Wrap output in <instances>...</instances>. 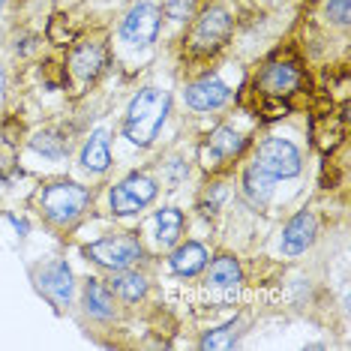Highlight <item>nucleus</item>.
Listing matches in <instances>:
<instances>
[{
  "instance_id": "1",
  "label": "nucleus",
  "mask_w": 351,
  "mask_h": 351,
  "mask_svg": "<svg viewBox=\"0 0 351 351\" xmlns=\"http://www.w3.org/2000/svg\"><path fill=\"white\" fill-rule=\"evenodd\" d=\"M171 111V97L159 87H145L138 90L126 108L123 117V135L132 141L135 147H147L154 145V138L159 135V130L169 121Z\"/></svg>"
},
{
  "instance_id": "2",
  "label": "nucleus",
  "mask_w": 351,
  "mask_h": 351,
  "mask_svg": "<svg viewBox=\"0 0 351 351\" xmlns=\"http://www.w3.org/2000/svg\"><path fill=\"white\" fill-rule=\"evenodd\" d=\"M87 202H90V189L73 180H58L39 193V207L54 226H69L84 213Z\"/></svg>"
},
{
  "instance_id": "3",
  "label": "nucleus",
  "mask_w": 351,
  "mask_h": 351,
  "mask_svg": "<svg viewBox=\"0 0 351 351\" xmlns=\"http://www.w3.org/2000/svg\"><path fill=\"white\" fill-rule=\"evenodd\" d=\"M255 165L261 171H267L274 180H289V178H298L300 169H303V156L294 141L289 138H265L258 145V154H255Z\"/></svg>"
},
{
  "instance_id": "4",
  "label": "nucleus",
  "mask_w": 351,
  "mask_h": 351,
  "mask_svg": "<svg viewBox=\"0 0 351 351\" xmlns=\"http://www.w3.org/2000/svg\"><path fill=\"white\" fill-rule=\"evenodd\" d=\"M156 193H159V186L154 178H147V174H130V178H123L111 189L108 204L117 217H132V213L145 210L156 198Z\"/></svg>"
},
{
  "instance_id": "5",
  "label": "nucleus",
  "mask_w": 351,
  "mask_h": 351,
  "mask_svg": "<svg viewBox=\"0 0 351 351\" xmlns=\"http://www.w3.org/2000/svg\"><path fill=\"white\" fill-rule=\"evenodd\" d=\"M82 252L108 270H126L141 258V243L132 234H117V237H102V241L84 246Z\"/></svg>"
},
{
  "instance_id": "6",
  "label": "nucleus",
  "mask_w": 351,
  "mask_h": 351,
  "mask_svg": "<svg viewBox=\"0 0 351 351\" xmlns=\"http://www.w3.org/2000/svg\"><path fill=\"white\" fill-rule=\"evenodd\" d=\"M228 34H231V15L222 6H207L198 15L193 34H189V49L195 54H213L226 45Z\"/></svg>"
},
{
  "instance_id": "7",
  "label": "nucleus",
  "mask_w": 351,
  "mask_h": 351,
  "mask_svg": "<svg viewBox=\"0 0 351 351\" xmlns=\"http://www.w3.org/2000/svg\"><path fill=\"white\" fill-rule=\"evenodd\" d=\"M243 147H246V138L237 130L217 126V130L202 141V147H198V162H202V169H207V171H217L226 162H231L234 156H241Z\"/></svg>"
},
{
  "instance_id": "8",
  "label": "nucleus",
  "mask_w": 351,
  "mask_h": 351,
  "mask_svg": "<svg viewBox=\"0 0 351 351\" xmlns=\"http://www.w3.org/2000/svg\"><path fill=\"white\" fill-rule=\"evenodd\" d=\"M159 21H162L159 6H154V3H135L132 10L126 12V19L121 25V39H123V43H130V45L145 49V45L156 43Z\"/></svg>"
},
{
  "instance_id": "9",
  "label": "nucleus",
  "mask_w": 351,
  "mask_h": 351,
  "mask_svg": "<svg viewBox=\"0 0 351 351\" xmlns=\"http://www.w3.org/2000/svg\"><path fill=\"white\" fill-rule=\"evenodd\" d=\"M255 87L270 99H289L303 87V73L294 63H267Z\"/></svg>"
},
{
  "instance_id": "10",
  "label": "nucleus",
  "mask_w": 351,
  "mask_h": 351,
  "mask_svg": "<svg viewBox=\"0 0 351 351\" xmlns=\"http://www.w3.org/2000/svg\"><path fill=\"white\" fill-rule=\"evenodd\" d=\"M36 289L43 291V298L49 300L51 306H58V309L69 306V300H73V270L60 258L49 261V265L36 274Z\"/></svg>"
},
{
  "instance_id": "11",
  "label": "nucleus",
  "mask_w": 351,
  "mask_h": 351,
  "mask_svg": "<svg viewBox=\"0 0 351 351\" xmlns=\"http://www.w3.org/2000/svg\"><path fill=\"white\" fill-rule=\"evenodd\" d=\"M183 97H186V106L193 111H217L234 97V90H231L219 75H204L189 84L186 90H183Z\"/></svg>"
},
{
  "instance_id": "12",
  "label": "nucleus",
  "mask_w": 351,
  "mask_h": 351,
  "mask_svg": "<svg viewBox=\"0 0 351 351\" xmlns=\"http://www.w3.org/2000/svg\"><path fill=\"white\" fill-rule=\"evenodd\" d=\"M315 234H318V219L313 217V213L309 210L294 213L282 228V255L294 258V255L306 252L309 246L315 243Z\"/></svg>"
},
{
  "instance_id": "13",
  "label": "nucleus",
  "mask_w": 351,
  "mask_h": 351,
  "mask_svg": "<svg viewBox=\"0 0 351 351\" xmlns=\"http://www.w3.org/2000/svg\"><path fill=\"white\" fill-rule=\"evenodd\" d=\"M102 66H106V49L99 43H82L69 54V73L82 84L93 82L102 73Z\"/></svg>"
},
{
  "instance_id": "14",
  "label": "nucleus",
  "mask_w": 351,
  "mask_h": 351,
  "mask_svg": "<svg viewBox=\"0 0 351 351\" xmlns=\"http://www.w3.org/2000/svg\"><path fill=\"white\" fill-rule=\"evenodd\" d=\"M82 165L93 174H102L111 169V147H108V132L97 130L82 147Z\"/></svg>"
},
{
  "instance_id": "15",
  "label": "nucleus",
  "mask_w": 351,
  "mask_h": 351,
  "mask_svg": "<svg viewBox=\"0 0 351 351\" xmlns=\"http://www.w3.org/2000/svg\"><path fill=\"white\" fill-rule=\"evenodd\" d=\"M84 309L90 318L108 322L114 315V300H111V289L102 285L99 279H87L84 282Z\"/></svg>"
},
{
  "instance_id": "16",
  "label": "nucleus",
  "mask_w": 351,
  "mask_h": 351,
  "mask_svg": "<svg viewBox=\"0 0 351 351\" xmlns=\"http://www.w3.org/2000/svg\"><path fill=\"white\" fill-rule=\"evenodd\" d=\"M243 195H246V202L250 204L265 207L270 202V195H274V178L252 162L250 169L243 171Z\"/></svg>"
},
{
  "instance_id": "17",
  "label": "nucleus",
  "mask_w": 351,
  "mask_h": 351,
  "mask_svg": "<svg viewBox=\"0 0 351 351\" xmlns=\"http://www.w3.org/2000/svg\"><path fill=\"white\" fill-rule=\"evenodd\" d=\"M204 265H207V250L202 243H183L171 255V270L186 279L195 276L198 270H204Z\"/></svg>"
},
{
  "instance_id": "18",
  "label": "nucleus",
  "mask_w": 351,
  "mask_h": 351,
  "mask_svg": "<svg viewBox=\"0 0 351 351\" xmlns=\"http://www.w3.org/2000/svg\"><path fill=\"white\" fill-rule=\"evenodd\" d=\"M108 289L117 294V298H123V300H141L147 294V279L141 276V274H132L130 267L126 270H114V276H111V282H108Z\"/></svg>"
},
{
  "instance_id": "19",
  "label": "nucleus",
  "mask_w": 351,
  "mask_h": 351,
  "mask_svg": "<svg viewBox=\"0 0 351 351\" xmlns=\"http://www.w3.org/2000/svg\"><path fill=\"white\" fill-rule=\"evenodd\" d=\"M180 231H183V213L178 207H162L156 213V243L162 250H169V246L178 243Z\"/></svg>"
},
{
  "instance_id": "20",
  "label": "nucleus",
  "mask_w": 351,
  "mask_h": 351,
  "mask_svg": "<svg viewBox=\"0 0 351 351\" xmlns=\"http://www.w3.org/2000/svg\"><path fill=\"white\" fill-rule=\"evenodd\" d=\"M207 282L217 285V289H237L241 285V265L231 255H219L213 258L210 270H207Z\"/></svg>"
},
{
  "instance_id": "21",
  "label": "nucleus",
  "mask_w": 351,
  "mask_h": 351,
  "mask_svg": "<svg viewBox=\"0 0 351 351\" xmlns=\"http://www.w3.org/2000/svg\"><path fill=\"white\" fill-rule=\"evenodd\" d=\"M30 147H34L36 154L49 156V159H60V156L69 154V138L58 130H43L30 138Z\"/></svg>"
},
{
  "instance_id": "22",
  "label": "nucleus",
  "mask_w": 351,
  "mask_h": 351,
  "mask_svg": "<svg viewBox=\"0 0 351 351\" xmlns=\"http://www.w3.org/2000/svg\"><path fill=\"white\" fill-rule=\"evenodd\" d=\"M228 346H234V324H226V327H219V330H210L202 339V348H228Z\"/></svg>"
},
{
  "instance_id": "23",
  "label": "nucleus",
  "mask_w": 351,
  "mask_h": 351,
  "mask_svg": "<svg viewBox=\"0 0 351 351\" xmlns=\"http://www.w3.org/2000/svg\"><path fill=\"white\" fill-rule=\"evenodd\" d=\"M195 10V0H165V15L174 21H186Z\"/></svg>"
},
{
  "instance_id": "24",
  "label": "nucleus",
  "mask_w": 351,
  "mask_h": 351,
  "mask_svg": "<svg viewBox=\"0 0 351 351\" xmlns=\"http://www.w3.org/2000/svg\"><path fill=\"white\" fill-rule=\"evenodd\" d=\"M327 15H330L337 25H348V19H351V0H327Z\"/></svg>"
},
{
  "instance_id": "25",
  "label": "nucleus",
  "mask_w": 351,
  "mask_h": 351,
  "mask_svg": "<svg viewBox=\"0 0 351 351\" xmlns=\"http://www.w3.org/2000/svg\"><path fill=\"white\" fill-rule=\"evenodd\" d=\"M222 198H226V183H213V189H207V195H204V202H202L204 213H213V210H217Z\"/></svg>"
},
{
  "instance_id": "26",
  "label": "nucleus",
  "mask_w": 351,
  "mask_h": 351,
  "mask_svg": "<svg viewBox=\"0 0 351 351\" xmlns=\"http://www.w3.org/2000/svg\"><path fill=\"white\" fill-rule=\"evenodd\" d=\"M183 178H186V162H183V159H171V162L165 165V180H169V186L174 189Z\"/></svg>"
},
{
  "instance_id": "27",
  "label": "nucleus",
  "mask_w": 351,
  "mask_h": 351,
  "mask_svg": "<svg viewBox=\"0 0 351 351\" xmlns=\"http://www.w3.org/2000/svg\"><path fill=\"white\" fill-rule=\"evenodd\" d=\"M6 90V75H3V69H0V93Z\"/></svg>"
},
{
  "instance_id": "28",
  "label": "nucleus",
  "mask_w": 351,
  "mask_h": 351,
  "mask_svg": "<svg viewBox=\"0 0 351 351\" xmlns=\"http://www.w3.org/2000/svg\"><path fill=\"white\" fill-rule=\"evenodd\" d=\"M3 6H6V0H0V12H3Z\"/></svg>"
}]
</instances>
